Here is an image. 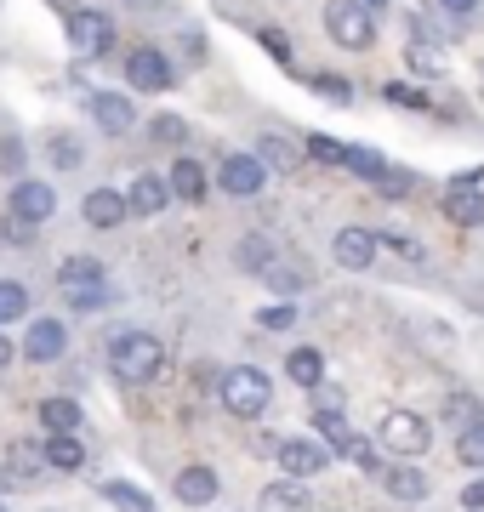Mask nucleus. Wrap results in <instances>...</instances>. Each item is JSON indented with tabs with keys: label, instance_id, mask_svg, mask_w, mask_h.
Here are the masks:
<instances>
[{
	"label": "nucleus",
	"instance_id": "obj_26",
	"mask_svg": "<svg viewBox=\"0 0 484 512\" xmlns=\"http://www.w3.org/2000/svg\"><path fill=\"white\" fill-rule=\"evenodd\" d=\"M445 421H456V427L467 433V427H479V421H484V404L473 399V393H450V399H445Z\"/></svg>",
	"mask_w": 484,
	"mask_h": 512
},
{
	"label": "nucleus",
	"instance_id": "obj_23",
	"mask_svg": "<svg viewBox=\"0 0 484 512\" xmlns=\"http://www.w3.org/2000/svg\"><path fill=\"white\" fill-rule=\"evenodd\" d=\"M348 171H354V177H365V183H382V177H388V160H382V154H376V148H365V143H348Z\"/></svg>",
	"mask_w": 484,
	"mask_h": 512
},
{
	"label": "nucleus",
	"instance_id": "obj_37",
	"mask_svg": "<svg viewBox=\"0 0 484 512\" xmlns=\"http://www.w3.org/2000/svg\"><path fill=\"white\" fill-rule=\"evenodd\" d=\"M149 137H154V143H183V137H188V126L177 120V114H160V120L149 126Z\"/></svg>",
	"mask_w": 484,
	"mask_h": 512
},
{
	"label": "nucleus",
	"instance_id": "obj_2",
	"mask_svg": "<svg viewBox=\"0 0 484 512\" xmlns=\"http://www.w3.org/2000/svg\"><path fill=\"white\" fill-rule=\"evenodd\" d=\"M268 399H274V382H268V376H262L257 365H234V370H223V404L234 410V416L257 421L262 410H268Z\"/></svg>",
	"mask_w": 484,
	"mask_h": 512
},
{
	"label": "nucleus",
	"instance_id": "obj_24",
	"mask_svg": "<svg viewBox=\"0 0 484 512\" xmlns=\"http://www.w3.org/2000/svg\"><path fill=\"white\" fill-rule=\"evenodd\" d=\"M40 421H46V433H75L80 427V404L75 399H46L40 404Z\"/></svg>",
	"mask_w": 484,
	"mask_h": 512
},
{
	"label": "nucleus",
	"instance_id": "obj_7",
	"mask_svg": "<svg viewBox=\"0 0 484 512\" xmlns=\"http://www.w3.org/2000/svg\"><path fill=\"white\" fill-rule=\"evenodd\" d=\"M217 183H223V194H234V200H257L262 183H268V165H262L257 154H228V160L217 165Z\"/></svg>",
	"mask_w": 484,
	"mask_h": 512
},
{
	"label": "nucleus",
	"instance_id": "obj_18",
	"mask_svg": "<svg viewBox=\"0 0 484 512\" xmlns=\"http://www.w3.org/2000/svg\"><path fill=\"white\" fill-rule=\"evenodd\" d=\"M445 217L456 222V228H479V222H484V194L473 183H456L445 194Z\"/></svg>",
	"mask_w": 484,
	"mask_h": 512
},
{
	"label": "nucleus",
	"instance_id": "obj_4",
	"mask_svg": "<svg viewBox=\"0 0 484 512\" xmlns=\"http://www.w3.org/2000/svg\"><path fill=\"white\" fill-rule=\"evenodd\" d=\"M325 35H331L336 46H348V52H365L376 40V18L359 0H331V6H325Z\"/></svg>",
	"mask_w": 484,
	"mask_h": 512
},
{
	"label": "nucleus",
	"instance_id": "obj_39",
	"mask_svg": "<svg viewBox=\"0 0 484 512\" xmlns=\"http://www.w3.org/2000/svg\"><path fill=\"white\" fill-rule=\"evenodd\" d=\"M297 325V308H268V313H257V330H291Z\"/></svg>",
	"mask_w": 484,
	"mask_h": 512
},
{
	"label": "nucleus",
	"instance_id": "obj_46",
	"mask_svg": "<svg viewBox=\"0 0 484 512\" xmlns=\"http://www.w3.org/2000/svg\"><path fill=\"white\" fill-rule=\"evenodd\" d=\"M0 512H6V507H0Z\"/></svg>",
	"mask_w": 484,
	"mask_h": 512
},
{
	"label": "nucleus",
	"instance_id": "obj_43",
	"mask_svg": "<svg viewBox=\"0 0 484 512\" xmlns=\"http://www.w3.org/2000/svg\"><path fill=\"white\" fill-rule=\"evenodd\" d=\"M439 6H445V12H456V18H467V12H473L479 0H439Z\"/></svg>",
	"mask_w": 484,
	"mask_h": 512
},
{
	"label": "nucleus",
	"instance_id": "obj_15",
	"mask_svg": "<svg viewBox=\"0 0 484 512\" xmlns=\"http://www.w3.org/2000/svg\"><path fill=\"white\" fill-rule=\"evenodd\" d=\"M92 120L109 131V137H120V131L137 126V109H131L120 92H92Z\"/></svg>",
	"mask_w": 484,
	"mask_h": 512
},
{
	"label": "nucleus",
	"instance_id": "obj_28",
	"mask_svg": "<svg viewBox=\"0 0 484 512\" xmlns=\"http://www.w3.org/2000/svg\"><path fill=\"white\" fill-rule=\"evenodd\" d=\"M308 160H319V165H342L348 160V143H336V137H325V131H308Z\"/></svg>",
	"mask_w": 484,
	"mask_h": 512
},
{
	"label": "nucleus",
	"instance_id": "obj_41",
	"mask_svg": "<svg viewBox=\"0 0 484 512\" xmlns=\"http://www.w3.org/2000/svg\"><path fill=\"white\" fill-rule=\"evenodd\" d=\"M262 46H268V52H274V57H280V63H285V57H291V46H285V35H280V29H262Z\"/></svg>",
	"mask_w": 484,
	"mask_h": 512
},
{
	"label": "nucleus",
	"instance_id": "obj_9",
	"mask_svg": "<svg viewBox=\"0 0 484 512\" xmlns=\"http://www.w3.org/2000/svg\"><path fill=\"white\" fill-rule=\"evenodd\" d=\"M12 217L23 222V228H35V222H46L57 211V194H52V183H35V177H23V183H12Z\"/></svg>",
	"mask_w": 484,
	"mask_h": 512
},
{
	"label": "nucleus",
	"instance_id": "obj_36",
	"mask_svg": "<svg viewBox=\"0 0 484 512\" xmlns=\"http://www.w3.org/2000/svg\"><path fill=\"white\" fill-rule=\"evenodd\" d=\"M382 97H388L393 109H428V97L416 92V86H393V80H388V86H382Z\"/></svg>",
	"mask_w": 484,
	"mask_h": 512
},
{
	"label": "nucleus",
	"instance_id": "obj_10",
	"mask_svg": "<svg viewBox=\"0 0 484 512\" xmlns=\"http://www.w3.org/2000/svg\"><path fill=\"white\" fill-rule=\"evenodd\" d=\"M63 348H69L63 319H35L29 336H23V359H29V365H52V359H63Z\"/></svg>",
	"mask_w": 484,
	"mask_h": 512
},
{
	"label": "nucleus",
	"instance_id": "obj_1",
	"mask_svg": "<svg viewBox=\"0 0 484 512\" xmlns=\"http://www.w3.org/2000/svg\"><path fill=\"white\" fill-rule=\"evenodd\" d=\"M109 365L120 382H154L166 370V342L149 336V330H120L109 342Z\"/></svg>",
	"mask_w": 484,
	"mask_h": 512
},
{
	"label": "nucleus",
	"instance_id": "obj_21",
	"mask_svg": "<svg viewBox=\"0 0 484 512\" xmlns=\"http://www.w3.org/2000/svg\"><path fill=\"white\" fill-rule=\"evenodd\" d=\"M171 194H177V200H205V165L200 160L171 165Z\"/></svg>",
	"mask_w": 484,
	"mask_h": 512
},
{
	"label": "nucleus",
	"instance_id": "obj_42",
	"mask_svg": "<svg viewBox=\"0 0 484 512\" xmlns=\"http://www.w3.org/2000/svg\"><path fill=\"white\" fill-rule=\"evenodd\" d=\"M462 507H467V512H484V478L462 490Z\"/></svg>",
	"mask_w": 484,
	"mask_h": 512
},
{
	"label": "nucleus",
	"instance_id": "obj_34",
	"mask_svg": "<svg viewBox=\"0 0 484 512\" xmlns=\"http://www.w3.org/2000/svg\"><path fill=\"white\" fill-rule=\"evenodd\" d=\"M456 456H462L467 467H484V421L479 427H467L462 439H456Z\"/></svg>",
	"mask_w": 484,
	"mask_h": 512
},
{
	"label": "nucleus",
	"instance_id": "obj_38",
	"mask_svg": "<svg viewBox=\"0 0 484 512\" xmlns=\"http://www.w3.org/2000/svg\"><path fill=\"white\" fill-rule=\"evenodd\" d=\"M52 160L63 165V171H75V165L86 160V148H80L75 137H57V143H52Z\"/></svg>",
	"mask_w": 484,
	"mask_h": 512
},
{
	"label": "nucleus",
	"instance_id": "obj_20",
	"mask_svg": "<svg viewBox=\"0 0 484 512\" xmlns=\"http://www.w3.org/2000/svg\"><path fill=\"white\" fill-rule=\"evenodd\" d=\"M382 484H388L393 501H422V495H428V473H416V467H388Z\"/></svg>",
	"mask_w": 484,
	"mask_h": 512
},
{
	"label": "nucleus",
	"instance_id": "obj_22",
	"mask_svg": "<svg viewBox=\"0 0 484 512\" xmlns=\"http://www.w3.org/2000/svg\"><path fill=\"white\" fill-rule=\"evenodd\" d=\"M285 376H291L297 387H319L325 382V359H319L314 348H297L291 359H285Z\"/></svg>",
	"mask_w": 484,
	"mask_h": 512
},
{
	"label": "nucleus",
	"instance_id": "obj_14",
	"mask_svg": "<svg viewBox=\"0 0 484 512\" xmlns=\"http://www.w3.org/2000/svg\"><path fill=\"white\" fill-rule=\"evenodd\" d=\"M126 217H131V200L120 188H92V194H86V222H92V228H120Z\"/></svg>",
	"mask_w": 484,
	"mask_h": 512
},
{
	"label": "nucleus",
	"instance_id": "obj_31",
	"mask_svg": "<svg viewBox=\"0 0 484 512\" xmlns=\"http://www.w3.org/2000/svg\"><path fill=\"white\" fill-rule=\"evenodd\" d=\"M257 160L274 165V171H297V154H291V143H280V137H262V143H257Z\"/></svg>",
	"mask_w": 484,
	"mask_h": 512
},
{
	"label": "nucleus",
	"instance_id": "obj_16",
	"mask_svg": "<svg viewBox=\"0 0 484 512\" xmlns=\"http://www.w3.org/2000/svg\"><path fill=\"white\" fill-rule=\"evenodd\" d=\"M257 512H314V501L302 490V478H280L257 495Z\"/></svg>",
	"mask_w": 484,
	"mask_h": 512
},
{
	"label": "nucleus",
	"instance_id": "obj_29",
	"mask_svg": "<svg viewBox=\"0 0 484 512\" xmlns=\"http://www.w3.org/2000/svg\"><path fill=\"white\" fill-rule=\"evenodd\" d=\"M29 313V291H23L18 279H0V325H12Z\"/></svg>",
	"mask_w": 484,
	"mask_h": 512
},
{
	"label": "nucleus",
	"instance_id": "obj_19",
	"mask_svg": "<svg viewBox=\"0 0 484 512\" xmlns=\"http://www.w3.org/2000/svg\"><path fill=\"white\" fill-rule=\"evenodd\" d=\"M46 461H52L57 473H80V467H86V444H80L75 433H52V444H46Z\"/></svg>",
	"mask_w": 484,
	"mask_h": 512
},
{
	"label": "nucleus",
	"instance_id": "obj_5",
	"mask_svg": "<svg viewBox=\"0 0 484 512\" xmlns=\"http://www.w3.org/2000/svg\"><path fill=\"white\" fill-rule=\"evenodd\" d=\"M376 439L388 444L393 456H422L433 444V427L416 416V410H388V416L376 421Z\"/></svg>",
	"mask_w": 484,
	"mask_h": 512
},
{
	"label": "nucleus",
	"instance_id": "obj_3",
	"mask_svg": "<svg viewBox=\"0 0 484 512\" xmlns=\"http://www.w3.org/2000/svg\"><path fill=\"white\" fill-rule=\"evenodd\" d=\"M57 285L69 296V308H103L109 302V274H103V262H92V256H69L57 268Z\"/></svg>",
	"mask_w": 484,
	"mask_h": 512
},
{
	"label": "nucleus",
	"instance_id": "obj_13",
	"mask_svg": "<svg viewBox=\"0 0 484 512\" xmlns=\"http://www.w3.org/2000/svg\"><path fill=\"white\" fill-rule=\"evenodd\" d=\"M280 467H285L291 478L325 473V444H319V439H285V444H280Z\"/></svg>",
	"mask_w": 484,
	"mask_h": 512
},
{
	"label": "nucleus",
	"instance_id": "obj_40",
	"mask_svg": "<svg viewBox=\"0 0 484 512\" xmlns=\"http://www.w3.org/2000/svg\"><path fill=\"white\" fill-rule=\"evenodd\" d=\"M23 165V143L18 137H0V171H18Z\"/></svg>",
	"mask_w": 484,
	"mask_h": 512
},
{
	"label": "nucleus",
	"instance_id": "obj_25",
	"mask_svg": "<svg viewBox=\"0 0 484 512\" xmlns=\"http://www.w3.org/2000/svg\"><path fill=\"white\" fill-rule=\"evenodd\" d=\"M336 456L342 461H354L359 473H382V461H376V450L365 439H359V433H342V439H336Z\"/></svg>",
	"mask_w": 484,
	"mask_h": 512
},
{
	"label": "nucleus",
	"instance_id": "obj_8",
	"mask_svg": "<svg viewBox=\"0 0 484 512\" xmlns=\"http://www.w3.org/2000/svg\"><path fill=\"white\" fill-rule=\"evenodd\" d=\"M126 80L137 86V92H166L171 80H177V69H171L166 52H154V46H137V52L126 57Z\"/></svg>",
	"mask_w": 484,
	"mask_h": 512
},
{
	"label": "nucleus",
	"instance_id": "obj_45",
	"mask_svg": "<svg viewBox=\"0 0 484 512\" xmlns=\"http://www.w3.org/2000/svg\"><path fill=\"white\" fill-rule=\"evenodd\" d=\"M359 6H365V12H382V6H388V0H359Z\"/></svg>",
	"mask_w": 484,
	"mask_h": 512
},
{
	"label": "nucleus",
	"instance_id": "obj_17",
	"mask_svg": "<svg viewBox=\"0 0 484 512\" xmlns=\"http://www.w3.org/2000/svg\"><path fill=\"white\" fill-rule=\"evenodd\" d=\"M131 211H137V217H160V211H166V200H171V183L166 177H154V171H143V177H137V183H131Z\"/></svg>",
	"mask_w": 484,
	"mask_h": 512
},
{
	"label": "nucleus",
	"instance_id": "obj_30",
	"mask_svg": "<svg viewBox=\"0 0 484 512\" xmlns=\"http://www.w3.org/2000/svg\"><path fill=\"white\" fill-rule=\"evenodd\" d=\"M262 279H268V285H274L280 296H297L302 285H308V274H297L291 262H268V268H262Z\"/></svg>",
	"mask_w": 484,
	"mask_h": 512
},
{
	"label": "nucleus",
	"instance_id": "obj_32",
	"mask_svg": "<svg viewBox=\"0 0 484 512\" xmlns=\"http://www.w3.org/2000/svg\"><path fill=\"white\" fill-rule=\"evenodd\" d=\"M40 461H46V450H35V444H18V450H12V461H6V467L18 473V484H29V478L40 473Z\"/></svg>",
	"mask_w": 484,
	"mask_h": 512
},
{
	"label": "nucleus",
	"instance_id": "obj_11",
	"mask_svg": "<svg viewBox=\"0 0 484 512\" xmlns=\"http://www.w3.org/2000/svg\"><path fill=\"white\" fill-rule=\"evenodd\" d=\"M331 256H336V268L365 274V268L376 262V234H365V228H342V234H336V245H331Z\"/></svg>",
	"mask_w": 484,
	"mask_h": 512
},
{
	"label": "nucleus",
	"instance_id": "obj_27",
	"mask_svg": "<svg viewBox=\"0 0 484 512\" xmlns=\"http://www.w3.org/2000/svg\"><path fill=\"white\" fill-rule=\"evenodd\" d=\"M103 495H109V501H114L120 512H154L149 495L137 490V484H120V478H109V484H103Z\"/></svg>",
	"mask_w": 484,
	"mask_h": 512
},
{
	"label": "nucleus",
	"instance_id": "obj_12",
	"mask_svg": "<svg viewBox=\"0 0 484 512\" xmlns=\"http://www.w3.org/2000/svg\"><path fill=\"white\" fill-rule=\"evenodd\" d=\"M171 490H177V501H183V507H211V501H217V490H223V478L194 461V467H183V473H177V484H171Z\"/></svg>",
	"mask_w": 484,
	"mask_h": 512
},
{
	"label": "nucleus",
	"instance_id": "obj_6",
	"mask_svg": "<svg viewBox=\"0 0 484 512\" xmlns=\"http://www.w3.org/2000/svg\"><path fill=\"white\" fill-rule=\"evenodd\" d=\"M69 46H75L80 63H97L114 46V23L103 12H92V6H80V12H69Z\"/></svg>",
	"mask_w": 484,
	"mask_h": 512
},
{
	"label": "nucleus",
	"instance_id": "obj_35",
	"mask_svg": "<svg viewBox=\"0 0 484 512\" xmlns=\"http://www.w3.org/2000/svg\"><path fill=\"white\" fill-rule=\"evenodd\" d=\"M410 69L422 74V80H433V74L445 69V57L433 52V46H422V40H416V46H410Z\"/></svg>",
	"mask_w": 484,
	"mask_h": 512
},
{
	"label": "nucleus",
	"instance_id": "obj_33",
	"mask_svg": "<svg viewBox=\"0 0 484 512\" xmlns=\"http://www.w3.org/2000/svg\"><path fill=\"white\" fill-rule=\"evenodd\" d=\"M314 92H319V97H331V103H342V109L354 103V86H348L342 74H314Z\"/></svg>",
	"mask_w": 484,
	"mask_h": 512
},
{
	"label": "nucleus",
	"instance_id": "obj_44",
	"mask_svg": "<svg viewBox=\"0 0 484 512\" xmlns=\"http://www.w3.org/2000/svg\"><path fill=\"white\" fill-rule=\"evenodd\" d=\"M12 365V342H6V336H0V370Z\"/></svg>",
	"mask_w": 484,
	"mask_h": 512
}]
</instances>
